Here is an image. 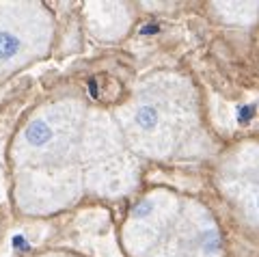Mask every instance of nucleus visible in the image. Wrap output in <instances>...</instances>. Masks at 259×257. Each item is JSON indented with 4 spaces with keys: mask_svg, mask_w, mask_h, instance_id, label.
<instances>
[{
    "mask_svg": "<svg viewBox=\"0 0 259 257\" xmlns=\"http://www.w3.org/2000/svg\"><path fill=\"white\" fill-rule=\"evenodd\" d=\"M149 210H151V205H149V203H145V205H141L139 210H136V216H143V214H147Z\"/></svg>",
    "mask_w": 259,
    "mask_h": 257,
    "instance_id": "7",
    "label": "nucleus"
},
{
    "mask_svg": "<svg viewBox=\"0 0 259 257\" xmlns=\"http://www.w3.org/2000/svg\"><path fill=\"white\" fill-rule=\"evenodd\" d=\"M253 115H255V108L253 106H240L238 108V121L240 123H248L250 119H253Z\"/></svg>",
    "mask_w": 259,
    "mask_h": 257,
    "instance_id": "4",
    "label": "nucleus"
},
{
    "mask_svg": "<svg viewBox=\"0 0 259 257\" xmlns=\"http://www.w3.org/2000/svg\"><path fill=\"white\" fill-rule=\"evenodd\" d=\"M20 50V39L11 33H0V61H9Z\"/></svg>",
    "mask_w": 259,
    "mask_h": 257,
    "instance_id": "2",
    "label": "nucleus"
},
{
    "mask_svg": "<svg viewBox=\"0 0 259 257\" xmlns=\"http://www.w3.org/2000/svg\"><path fill=\"white\" fill-rule=\"evenodd\" d=\"M13 246L15 248H24V246H26V242H24V236H15L13 238Z\"/></svg>",
    "mask_w": 259,
    "mask_h": 257,
    "instance_id": "6",
    "label": "nucleus"
},
{
    "mask_svg": "<svg viewBox=\"0 0 259 257\" xmlns=\"http://www.w3.org/2000/svg\"><path fill=\"white\" fill-rule=\"evenodd\" d=\"M89 89H91V95H97V87H95V80L89 82Z\"/></svg>",
    "mask_w": 259,
    "mask_h": 257,
    "instance_id": "8",
    "label": "nucleus"
},
{
    "mask_svg": "<svg viewBox=\"0 0 259 257\" xmlns=\"http://www.w3.org/2000/svg\"><path fill=\"white\" fill-rule=\"evenodd\" d=\"M141 33H143V35H153V33H158V24H147V26H143Z\"/></svg>",
    "mask_w": 259,
    "mask_h": 257,
    "instance_id": "5",
    "label": "nucleus"
},
{
    "mask_svg": "<svg viewBox=\"0 0 259 257\" xmlns=\"http://www.w3.org/2000/svg\"><path fill=\"white\" fill-rule=\"evenodd\" d=\"M136 123H139L141 127H145V130H151V127L158 123V112L151 106L139 108V112H136Z\"/></svg>",
    "mask_w": 259,
    "mask_h": 257,
    "instance_id": "3",
    "label": "nucleus"
},
{
    "mask_svg": "<svg viewBox=\"0 0 259 257\" xmlns=\"http://www.w3.org/2000/svg\"><path fill=\"white\" fill-rule=\"evenodd\" d=\"M50 127H48L44 121H32L28 125L26 130V139L28 143H32V145H44V143L50 141Z\"/></svg>",
    "mask_w": 259,
    "mask_h": 257,
    "instance_id": "1",
    "label": "nucleus"
}]
</instances>
